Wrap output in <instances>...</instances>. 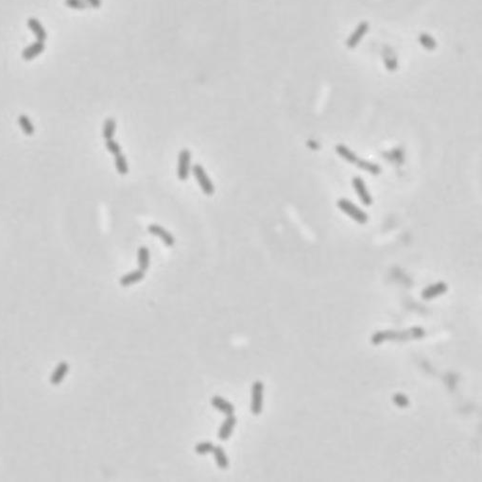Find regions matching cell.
I'll return each instance as SVG.
<instances>
[{"label":"cell","instance_id":"cell-1","mask_svg":"<svg viewBox=\"0 0 482 482\" xmlns=\"http://www.w3.org/2000/svg\"><path fill=\"white\" fill-rule=\"evenodd\" d=\"M425 336V331L422 327H412L402 331L386 330L377 332L372 337L373 344L379 345L385 342H409L421 340Z\"/></svg>","mask_w":482,"mask_h":482},{"label":"cell","instance_id":"cell-2","mask_svg":"<svg viewBox=\"0 0 482 482\" xmlns=\"http://www.w3.org/2000/svg\"><path fill=\"white\" fill-rule=\"evenodd\" d=\"M338 207L345 213L348 217L353 218L359 224H365L368 221L367 214L355 206L347 199H340L338 201Z\"/></svg>","mask_w":482,"mask_h":482},{"label":"cell","instance_id":"cell-3","mask_svg":"<svg viewBox=\"0 0 482 482\" xmlns=\"http://www.w3.org/2000/svg\"><path fill=\"white\" fill-rule=\"evenodd\" d=\"M263 392H264V384L259 380L255 381L252 387V403H251V411L254 415H259L262 413Z\"/></svg>","mask_w":482,"mask_h":482},{"label":"cell","instance_id":"cell-4","mask_svg":"<svg viewBox=\"0 0 482 482\" xmlns=\"http://www.w3.org/2000/svg\"><path fill=\"white\" fill-rule=\"evenodd\" d=\"M193 174L195 176L196 180L200 184L201 188L205 192V194L208 196L213 195V193L215 191V187L213 185L212 181L208 177L206 171L204 170V168L201 165L196 164L193 166Z\"/></svg>","mask_w":482,"mask_h":482},{"label":"cell","instance_id":"cell-5","mask_svg":"<svg viewBox=\"0 0 482 482\" xmlns=\"http://www.w3.org/2000/svg\"><path fill=\"white\" fill-rule=\"evenodd\" d=\"M370 30V24L368 21H361L357 25L355 31L347 38L345 45L349 49H354L359 45L362 39L367 34Z\"/></svg>","mask_w":482,"mask_h":482},{"label":"cell","instance_id":"cell-6","mask_svg":"<svg viewBox=\"0 0 482 482\" xmlns=\"http://www.w3.org/2000/svg\"><path fill=\"white\" fill-rule=\"evenodd\" d=\"M190 160H191V153H190L189 149H182L180 154H179L178 170H177L178 178L181 181H185L189 176Z\"/></svg>","mask_w":482,"mask_h":482},{"label":"cell","instance_id":"cell-7","mask_svg":"<svg viewBox=\"0 0 482 482\" xmlns=\"http://www.w3.org/2000/svg\"><path fill=\"white\" fill-rule=\"evenodd\" d=\"M352 184H353V186L356 190V194L359 197L361 203L366 206V207H369L372 205L373 203V199L372 197L370 195L369 191H368L367 187L365 185V183L364 181L360 178V177H355L352 181Z\"/></svg>","mask_w":482,"mask_h":482},{"label":"cell","instance_id":"cell-8","mask_svg":"<svg viewBox=\"0 0 482 482\" xmlns=\"http://www.w3.org/2000/svg\"><path fill=\"white\" fill-rule=\"evenodd\" d=\"M148 230H149V232L151 235L160 238L161 240L163 241V242L167 246L172 247L173 245L175 244V239H174L172 235L170 232H168L165 228H163L160 225H158V224H150Z\"/></svg>","mask_w":482,"mask_h":482},{"label":"cell","instance_id":"cell-9","mask_svg":"<svg viewBox=\"0 0 482 482\" xmlns=\"http://www.w3.org/2000/svg\"><path fill=\"white\" fill-rule=\"evenodd\" d=\"M236 425H237L236 416H234V414L227 415V418L224 420V422L222 423V425L219 428V431H218L219 440L227 441L232 435L233 430H234Z\"/></svg>","mask_w":482,"mask_h":482},{"label":"cell","instance_id":"cell-10","mask_svg":"<svg viewBox=\"0 0 482 482\" xmlns=\"http://www.w3.org/2000/svg\"><path fill=\"white\" fill-rule=\"evenodd\" d=\"M382 59L385 68L390 72H394L398 69V59L390 46H385L382 51Z\"/></svg>","mask_w":482,"mask_h":482},{"label":"cell","instance_id":"cell-11","mask_svg":"<svg viewBox=\"0 0 482 482\" xmlns=\"http://www.w3.org/2000/svg\"><path fill=\"white\" fill-rule=\"evenodd\" d=\"M447 291H448V285L444 282H439L425 288L422 293V297L425 300H431L443 295Z\"/></svg>","mask_w":482,"mask_h":482},{"label":"cell","instance_id":"cell-12","mask_svg":"<svg viewBox=\"0 0 482 482\" xmlns=\"http://www.w3.org/2000/svg\"><path fill=\"white\" fill-rule=\"evenodd\" d=\"M45 48H46L45 42L36 41L24 49L23 52H22V57L25 61H32L37 56H39L41 53H43Z\"/></svg>","mask_w":482,"mask_h":482},{"label":"cell","instance_id":"cell-13","mask_svg":"<svg viewBox=\"0 0 482 482\" xmlns=\"http://www.w3.org/2000/svg\"><path fill=\"white\" fill-rule=\"evenodd\" d=\"M28 27L34 33L37 41L45 42L47 38V34L44 27L41 25L40 21L36 18H30L28 20Z\"/></svg>","mask_w":482,"mask_h":482},{"label":"cell","instance_id":"cell-14","mask_svg":"<svg viewBox=\"0 0 482 482\" xmlns=\"http://www.w3.org/2000/svg\"><path fill=\"white\" fill-rule=\"evenodd\" d=\"M211 403H212V406L216 410L219 411L220 413L226 414V415L234 414V412H235L234 405L231 404L230 402L226 401L222 397H220V396H214L212 398V400H211Z\"/></svg>","mask_w":482,"mask_h":482},{"label":"cell","instance_id":"cell-15","mask_svg":"<svg viewBox=\"0 0 482 482\" xmlns=\"http://www.w3.org/2000/svg\"><path fill=\"white\" fill-rule=\"evenodd\" d=\"M144 277H145V272L139 269V270L134 271L128 275L122 276L120 279V285L122 287H129V286H132L136 283L140 282L141 280L144 279Z\"/></svg>","mask_w":482,"mask_h":482},{"label":"cell","instance_id":"cell-16","mask_svg":"<svg viewBox=\"0 0 482 482\" xmlns=\"http://www.w3.org/2000/svg\"><path fill=\"white\" fill-rule=\"evenodd\" d=\"M418 42L427 51H434L438 46L435 38L427 33H421L418 36Z\"/></svg>","mask_w":482,"mask_h":482},{"label":"cell","instance_id":"cell-17","mask_svg":"<svg viewBox=\"0 0 482 482\" xmlns=\"http://www.w3.org/2000/svg\"><path fill=\"white\" fill-rule=\"evenodd\" d=\"M212 452L214 453V457H215L218 467L220 469H223V470L227 469L229 466V461H228V458H227L223 448L221 447H214V449Z\"/></svg>","mask_w":482,"mask_h":482},{"label":"cell","instance_id":"cell-18","mask_svg":"<svg viewBox=\"0 0 482 482\" xmlns=\"http://www.w3.org/2000/svg\"><path fill=\"white\" fill-rule=\"evenodd\" d=\"M138 267L140 270L146 272L149 267V251L145 246H142L138 249Z\"/></svg>","mask_w":482,"mask_h":482},{"label":"cell","instance_id":"cell-19","mask_svg":"<svg viewBox=\"0 0 482 482\" xmlns=\"http://www.w3.org/2000/svg\"><path fill=\"white\" fill-rule=\"evenodd\" d=\"M336 151L341 157H343L344 160L351 163V164L356 165L359 161L357 159L356 154L344 145H338L336 147Z\"/></svg>","mask_w":482,"mask_h":482},{"label":"cell","instance_id":"cell-20","mask_svg":"<svg viewBox=\"0 0 482 482\" xmlns=\"http://www.w3.org/2000/svg\"><path fill=\"white\" fill-rule=\"evenodd\" d=\"M18 123H19V126L22 129L25 135L33 136L34 134V126L32 120L29 118V116H27L26 115H19Z\"/></svg>","mask_w":482,"mask_h":482},{"label":"cell","instance_id":"cell-21","mask_svg":"<svg viewBox=\"0 0 482 482\" xmlns=\"http://www.w3.org/2000/svg\"><path fill=\"white\" fill-rule=\"evenodd\" d=\"M115 168L117 172L120 175H126L129 172V167L127 163L126 157L120 152L115 155Z\"/></svg>","mask_w":482,"mask_h":482},{"label":"cell","instance_id":"cell-22","mask_svg":"<svg viewBox=\"0 0 482 482\" xmlns=\"http://www.w3.org/2000/svg\"><path fill=\"white\" fill-rule=\"evenodd\" d=\"M115 128H116V123H115V120L114 118L110 117V118H107L105 120L103 134V138L106 140L113 139L114 136H115Z\"/></svg>","mask_w":482,"mask_h":482},{"label":"cell","instance_id":"cell-23","mask_svg":"<svg viewBox=\"0 0 482 482\" xmlns=\"http://www.w3.org/2000/svg\"><path fill=\"white\" fill-rule=\"evenodd\" d=\"M65 4L70 9L78 11L86 10L89 7L88 3L85 0H66Z\"/></svg>","mask_w":482,"mask_h":482},{"label":"cell","instance_id":"cell-24","mask_svg":"<svg viewBox=\"0 0 482 482\" xmlns=\"http://www.w3.org/2000/svg\"><path fill=\"white\" fill-rule=\"evenodd\" d=\"M356 166L358 168H360L361 170H364V171L372 173V174H379L380 172V168L379 166H377L373 163H370V162L359 160L358 163L356 164Z\"/></svg>","mask_w":482,"mask_h":482},{"label":"cell","instance_id":"cell-25","mask_svg":"<svg viewBox=\"0 0 482 482\" xmlns=\"http://www.w3.org/2000/svg\"><path fill=\"white\" fill-rule=\"evenodd\" d=\"M214 449V445L211 442H203L196 446L195 451L199 455H206L212 452Z\"/></svg>","mask_w":482,"mask_h":482},{"label":"cell","instance_id":"cell-26","mask_svg":"<svg viewBox=\"0 0 482 482\" xmlns=\"http://www.w3.org/2000/svg\"><path fill=\"white\" fill-rule=\"evenodd\" d=\"M105 146H106V149H108V151H110L114 155H116V154H118V153L121 152V147H120V145L117 142H115V140H113V139L106 140Z\"/></svg>","mask_w":482,"mask_h":482},{"label":"cell","instance_id":"cell-27","mask_svg":"<svg viewBox=\"0 0 482 482\" xmlns=\"http://www.w3.org/2000/svg\"><path fill=\"white\" fill-rule=\"evenodd\" d=\"M393 401L395 403V405L398 406L399 408H407L410 404L408 397L406 395H404L403 393H396L393 396Z\"/></svg>","mask_w":482,"mask_h":482},{"label":"cell","instance_id":"cell-28","mask_svg":"<svg viewBox=\"0 0 482 482\" xmlns=\"http://www.w3.org/2000/svg\"><path fill=\"white\" fill-rule=\"evenodd\" d=\"M89 7H92L94 9H100L103 5V0H85Z\"/></svg>","mask_w":482,"mask_h":482}]
</instances>
